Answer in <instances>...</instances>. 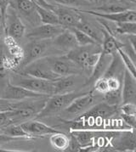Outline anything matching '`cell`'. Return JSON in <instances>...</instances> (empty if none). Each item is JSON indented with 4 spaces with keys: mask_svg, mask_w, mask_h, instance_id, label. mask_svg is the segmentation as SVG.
Wrapping results in <instances>:
<instances>
[{
    "mask_svg": "<svg viewBox=\"0 0 136 152\" xmlns=\"http://www.w3.org/2000/svg\"><path fill=\"white\" fill-rule=\"evenodd\" d=\"M51 40L54 48L64 53H67L68 51L78 46L74 34L70 28H65L61 33Z\"/></svg>",
    "mask_w": 136,
    "mask_h": 152,
    "instance_id": "16",
    "label": "cell"
},
{
    "mask_svg": "<svg viewBox=\"0 0 136 152\" xmlns=\"http://www.w3.org/2000/svg\"><path fill=\"white\" fill-rule=\"evenodd\" d=\"M122 103H134L136 102V77L124 69L122 79Z\"/></svg>",
    "mask_w": 136,
    "mask_h": 152,
    "instance_id": "14",
    "label": "cell"
},
{
    "mask_svg": "<svg viewBox=\"0 0 136 152\" xmlns=\"http://www.w3.org/2000/svg\"><path fill=\"white\" fill-rule=\"evenodd\" d=\"M19 101H12L0 97V111L11 110L17 108Z\"/></svg>",
    "mask_w": 136,
    "mask_h": 152,
    "instance_id": "33",
    "label": "cell"
},
{
    "mask_svg": "<svg viewBox=\"0 0 136 152\" xmlns=\"http://www.w3.org/2000/svg\"><path fill=\"white\" fill-rule=\"evenodd\" d=\"M38 5L43 7V8H46V9H49V10H54V5L51 4H49L46 0H36Z\"/></svg>",
    "mask_w": 136,
    "mask_h": 152,
    "instance_id": "40",
    "label": "cell"
},
{
    "mask_svg": "<svg viewBox=\"0 0 136 152\" xmlns=\"http://www.w3.org/2000/svg\"><path fill=\"white\" fill-rule=\"evenodd\" d=\"M50 43L48 40H31V42L27 43L23 49L24 57L20 64V66L24 67L33 61L45 57L50 49Z\"/></svg>",
    "mask_w": 136,
    "mask_h": 152,
    "instance_id": "8",
    "label": "cell"
},
{
    "mask_svg": "<svg viewBox=\"0 0 136 152\" xmlns=\"http://www.w3.org/2000/svg\"><path fill=\"white\" fill-rule=\"evenodd\" d=\"M88 2H90V3H94V0H88Z\"/></svg>",
    "mask_w": 136,
    "mask_h": 152,
    "instance_id": "43",
    "label": "cell"
},
{
    "mask_svg": "<svg viewBox=\"0 0 136 152\" xmlns=\"http://www.w3.org/2000/svg\"><path fill=\"white\" fill-rule=\"evenodd\" d=\"M94 2H95V3H98V0H94Z\"/></svg>",
    "mask_w": 136,
    "mask_h": 152,
    "instance_id": "44",
    "label": "cell"
},
{
    "mask_svg": "<svg viewBox=\"0 0 136 152\" xmlns=\"http://www.w3.org/2000/svg\"><path fill=\"white\" fill-rule=\"evenodd\" d=\"M18 139L16 138H13L10 137L9 135H6L4 134H0V145H4V144H6V143H10L11 141H15V140H17Z\"/></svg>",
    "mask_w": 136,
    "mask_h": 152,
    "instance_id": "39",
    "label": "cell"
},
{
    "mask_svg": "<svg viewBox=\"0 0 136 152\" xmlns=\"http://www.w3.org/2000/svg\"><path fill=\"white\" fill-rule=\"evenodd\" d=\"M120 116H121L122 120L128 126H129L131 128H135L136 115H125L123 113H120Z\"/></svg>",
    "mask_w": 136,
    "mask_h": 152,
    "instance_id": "36",
    "label": "cell"
},
{
    "mask_svg": "<svg viewBox=\"0 0 136 152\" xmlns=\"http://www.w3.org/2000/svg\"><path fill=\"white\" fill-rule=\"evenodd\" d=\"M61 25L39 24L28 31L26 37L31 40H51L64 31Z\"/></svg>",
    "mask_w": 136,
    "mask_h": 152,
    "instance_id": "9",
    "label": "cell"
},
{
    "mask_svg": "<svg viewBox=\"0 0 136 152\" xmlns=\"http://www.w3.org/2000/svg\"><path fill=\"white\" fill-rule=\"evenodd\" d=\"M71 30L72 31L73 34H74L76 41L78 46H86V45H90V44H95L97 43L92 37L87 35L86 33L83 32L82 31H80L78 28L75 27H72L70 28Z\"/></svg>",
    "mask_w": 136,
    "mask_h": 152,
    "instance_id": "29",
    "label": "cell"
},
{
    "mask_svg": "<svg viewBox=\"0 0 136 152\" xmlns=\"http://www.w3.org/2000/svg\"><path fill=\"white\" fill-rule=\"evenodd\" d=\"M98 52H101V45L99 43H95V44H90L86 46H78L72 50L68 51L67 53L65 54V55L69 60L73 61L82 68L84 61L88 55Z\"/></svg>",
    "mask_w": 136,
    "mask_h": 152,
    "instance_id": "13",
    "label": "cell"
},
{
    "mask_svg": "<svg viewBox=\"0 0 136 152\" xmlns=\"http://www.w3.org/2000/svg\"><path fill=\"white\" fill-rule=\"evenodd\" d=\"M37 5L38 4L31 0H13L12 7L29 23L36 26L41 23L37 12Z\"/></svg>",
    "mask_w": 136,
    "mask_h": 152,
    "instance_id": "11",
    "label": "cell"
},
{
    "mask_svg": "<svg viewBox=\"0 0 136 152\" xmlns=\"http://www.w3.org/2000/svg\"><path fill=\"white\" fill-rule=\"evenodd\" d=\"M115 24L114 30L111 32L115 35H134L136 34V22H117Z\"/></svg>",
    "mask_w": 136,
    "mask_h": 152,
    "instance_id": "27",
    "label": "cell"
},
{
    "mask_svg": "<svg viewBox=\"0 0 136 152\" xmlns=\"http://www.w3.org/2000/svg\"><path fill=\"white\" fill-rule=\"evenodd\" d=\"M135 5L128 0H118L102 4L99 6L93 8L92 10L103 13H118L128 10H135Z\"/></svg>",
    "mask_w": 136,
    "mask_h": 152,
    "instance_id": "20",
    "label": "cell"
},
{
    "mask_svg": "<svg viewBox=\"0 0 136 152\" xmlns=\"http://www.w3.org/2000/svg\"><path fill=\"white\" fill-rule=\"evenodd\" d=\"M97 96L94 94L93 91L86 92L84 94L76 98L66 109L60 114L62 115L63 120H72L80 116L97 104Z\"/></svg>",
    "mask_w": 136,
    "mask_h": 152,
    "instance_id": "3",
    "label": "cell"
},
{
    "mask_svg": "<svg viewBox=\"0 0 136 152\" xmlns=\"http://www.w3.org/2000/svg\"><path fill=\"white\" fill-rule=\"evenodd\" d=\"M109 0H98V3H100L101 4H105V3H108Z\"/></svg>",
    "mask_w": 136,
    "mask_h": 152,
    "instance_id": "41",
    "label": "cell"
},
{
    "mask_svg": "<svg viewBox=\"0 0 136 152\" xmlns=\"http://www.w3.org/2000/svg\"><path fill=\"white\" fill-rule=\"evenodd\" d=\"M20 124L26 132L29 134L31 138L43 137L46 135H51L57 132H60L58 129L48 126L43 122H38L36 119L33 121H26Z\"/></svg>",
    "mask_w": 136,
    "mask_h": 152,
    "instance_id": "15",
    "label": "cell"
},
{
    "mask_svg": "<svg viewBox=\"0 0 136 152\" xmlns=\"http://www.w3.org/2000/svg\"><path fill=\"white\" fill-rule=\"evenodd\" d=\"M135 129L131 130H124L121 131V135H119L117 140V143L113 142L112 148L115 151H135Z\"/></svg>",
    "mask_w": 136,
    "mask_h": 152,
    "instance_id": "17",
    "label": "cell"
},
{
    "mask_svg": "<svg viewBox=\"0 0 136 152\" xmlns=\"http://www.w3.org/2000/svg\"><path fill=\"white\" fill-rule=\"evenodd\" d=\"M18 66L16 62L11 56H8L4 49V46H0V78L6 77L10 70Z\"/></svg>",
    "mask_w": 136,
    "mask_h": 152,
    "instance_id": "21",
    "label": "cell"
},
{
    "mask_svg": "<svg viewBox=\"0 0 136 152\" xmlns=\"http://www.w3.org/2000/svg\"><path fill=\"white\" fill-rule=\"evenodd\" d=\"M5 33V13L0 10V39Z\"/></svg>",
    "mask_w": 136,
    "mask_h": 152,
    "instance_id": "37",
    "label": "cell"
},
{
    "mask_svg": "<svg viewBox=\"0 0 136 152\" xmlns=\"http://www.w3.org/2000/svg\"><path fill=\"white\" fill-rule=\"evenodd\" d=\"M102 32V43H101V52L107 55H113L117 53L119 48H123L124 43L120 42L114 34L106 31L105 28L101 29Z\"/></svg>",
    "mask_w": 136,
    "mask_h": 152,
    "instance_id": "19",
    "label": "cell"
},
{
    "mask_svg": "<svg viewBox=\"0 0 136 152\" xmlns=\"http://www.w3.org/2000/svg\"><path fill=\"white\" fill-rule=\"evenodd\" d=\"M100 53L101 52H98V53H93L91 55L88 56L83 66H82V70H86V71H89V70H93L94 66L96 65V63L98 62L100 56Z\"/></svg>",
    "mask_w": 136,
    "mask_h": 152,
    "instance_id": "31",
    "label": "cell"
},
{
    "mask_svg": "<svg viewBox=\"0 0 136 152\" xmlns=\"http://www.w3.org/2000/svg\"><path fill=\"white\" fill-rule=\"evenodd\" d=\"M19 74L27 75V76L33 77L50 80V81H53V82L61 77L50 70L47 63L43 60V58L33 61L29 65L22 67L21 70L19 72Z\"/></svg>",
    "mask_w": 136,
    "mask_h": 152,
    "instance_id": "6",
    "label": "cell"
},
{
    "mask_svg": "<svg viewBox=\"0 0 136 152\" xmlns=\"http://www.w3.org/2000/svg\"><path fill=\"white\" fill-rule=\"evenodd\" d=\"M46 1L49 4L54 3L60 6L73 8V9H78V8L83 6H88L92 4V3L88 2V0H46Z\"/></svg>",
    "mask_w": 136,
    "mask_h": 152,
    "instance_id": "28",
    "label": "cell"
},
{
    "mask_svg": "<svg viewBox=\"0 0 136 152\" xmlns=\"http://www.w3.org/2000/svg\"><path fill=\"white\" fill-rule=\"evenodd\" d=\"M53 11L58 16L59 24L64 28L76 27L83 20V16L78 9L63 6H54Z\"/></svg>",
    "mask_w": 136,
    "mask_h": 152,
    "instance_id": "10",
    "label": "cell"
},
{
    "mask_svg": "<svg viewBox=\"0 0 136 152\" xmlns=\"http://www.w3.org/2000/svg\"><path fill=\"white\" fill-rule=\"evenodd\" d=\"M12 5L13 0H0V10L4 13H6L7 9Z\"/></svg>",
    "mask_w": 136,
    "mask_h": 152,
    "instance_id": "38",
    "label": "cell"
},
{
    "mask_svg": "<svg viewBox=\"0 0 136 152\" xmlns=\"http://www.w3.org/2000/svg\"><path fill=\"white\" fill-rule=\"evenodd\" d=\"M118 54L121 58V61L124 64L125 69H127L133 76L136 77V72H135V61L130 58L129 55H127L124 51V49L122 48H119L118 49Z\"/></svg>",
    "mask_w": 136,
    "mask_h": 152,
    "instance_id": "30",
    "label": "cell"
},
{
    "mask_svg": "<svg viewBox=\"0 0 136 152\" xmlns=\"http://www.w3.org/2000/svg\"><path fill=\"white\" fill-rule=\"evenodd\" d=\"M77 77L76 75H71L67 77H61L56 81H54L55 94H63L71 92L70 90L76 85Z\"/></svg>",
    "mask_w": 136,
    "mask_h": 152,
    "instance_id": "22",
    "label": "cell"
},
{
    "mask_svg": "<svg viewBox=\"0 0 136 152\" xmlns=\"http://www.w3.org/2000/svg\"><path fill=\"white\" fill-rule=\"evenodd\" d=\"M50 143L57 151H65L69 144V138L61 132H57L56 134H51Z\"/></svg>",
    "mask_w": 136,
    "mask_h": 152,
    "instance_id": "26",
    "label": "cell"
},
{
    "mask_svg": "<svg viewBox=\"0 0 136 152\" xmlns=\"http://www.w3.org/2000/svg\"><path fill=\"white\" fill-rule=\"evenodd\" d=\"M94 85V90L93 91L97 92L101 94H105L107 92L109 91V88H108V84H107V79L105 77H101L98 79L96 80Z\"/></svg>",
    "mask_w": 136,
    "mask_h": 152,
    "instance_id": "32",
    "label": "cell"
},
{
    "mask_svg": "<svg viewBox=\"0 0 136 152\" xmlns=\"http://www.w3.org/2000/svg\"><path fill=\"white\" fill-rule=\"evenodd\" d=\"M43 60L47 63L50 70L60 77L78 75L83 71L79 66L69 60L65 55L43 57Z\"/></svg>",
    "mask_w": 136,
    "mask_h": 152,
    "instance_id": "4",
    "label": "cell"
},
{
    "mask_svg": "<svg viewBox=\"0 0 136 152\" xmlns=\"http://www.w3.org/2000/svg\"><path fill=\"white\" fill-rule=\"evenodd\" d=\"M109 1H110V0H109ZM113 1H118V0H113ZM128 1H129L130 3H132V4H135L136 0H128Z\"/></svg>",
    "mask_w": 136,
    "mask_h": 152,
    "instance_id": "42",
    "label": "cell"
},
{
    "mask_svg": "<svg viewBox=\"0 0 136 152\" xmlns=\"http://www.w3.org/2000/svg\"><path fill=\"white\" fill-rule=\"evenodd\" d=\"M37 12L42 24L60 25L58 16L53 10L43 8L40 5H37Z\"/></svg>",
    "mask_w": 136,
    "mask_h": 152,
    "instance_id": "23",
    "label": "cell"
},
{
    "mask_svg": "<svg viewBox=\"0 0 136 152\" xmlns=\"http://www.w3.org/2000/svg\"><path fill=\"white\" fill-rule=\"evenodd\" d=\"M75 28H78V29L82 31L83 32L86 33L87 35H88L90 37H92L96 43L101 45V43H102V33H99V31L96 30L89 22H88L86 20L83 18V20L79 22V24Z\"/></svg>",
    "mask_w": 136,
    "mask_h": 152,
    "instance_id": "24",
    "label": "cell"
},
{
    "mask_svg": "<svg viewBox=\"0 0 136 152\" xmlns=\"http://www.w3.org/2000/svg\"><path fill=\"white\" fill-rule=\"evenodd\" d=\"M13 81V84L15 85L23 87L26 89L42 94L47 96L53 95L55 94V87L53 81L37 78L22 74H17L15 77H14Z\"/></svg>",
    "mask_w": 136,
    "mask_h": 152,
    "instance_id": "2",
    "label": "cell"
},
{
    "mask_svg": "<svg viewBox=\"0 0 136 152\" xmlns=\"http://www.w3.org/2000/svg\"><path fill=\"white\" fill-rule=\"evenodd\" d=\"M82 146L78 143V141L75 138L72 134H71L70 139H69V144H68L67 148L65 151H82Z\"/></svg>",
    "mask_w": 136,
    "mask_h": 152,
    "instance_id": "35",
    "label": "cell"
},
{
    "mask_svg": "<svg viewBox=\"0 0 136 152\" xmlns=\"http://www.w3.org/2000/svg\"><path fill=\"white\" fill-rule=\"evenodd\" d=\"M1 132L2 134H6L16 139H20V138L31 139L29 136V134L22 128L20 124H11V125L6 126L4 128H1Z\"/></svg>",
    "mask_w": 136,
    "mask_h": 152,
    "instance_id": "25",
    "label": "cell"
},
{
    "mask_svg": "<svg viewBox=\"0 0 136 152\" xmlns=\"http://www.w3.org/2000/svg\"><path fill=\"white\" fill-rule=\"evenodd\" d=\"M86 92L74 91L50 95L45 100L43 108L35 116V119H43L60 114L76 98L84 94Z\"/></svg>",
    "mask_w": 136,
    "mask_h": 152,
    "instance_id": "1",
    "label": "cell"
},
{
    "mask_svg": "<svg viewBox=\"0 0 136 152\" xmlns=\"http://www.w3.org/2000/svg\"><path fill=\"white\" fill-rule=\"evenodd\" d=\"M111 60H112V55H107L101 52L99 61L93 68L90 77L85 81L84 85H90L98 78L103 77L111 64Z\"/></svg>",
    "mask_w": 136,
    "mask_h": 152,
    "instance_id": "18",
    "label": "cell"
},
{
    "mask_svg": "<svg viewBox=\"0 0 136 152\" xmlns=\"http://www.w3.org/2000/svg\"><path fill=\"white\" fill-rule=\"evenodd\" d=\"M5 33L6 36L19 42L26 34V26L15 8L10 6L5 13Z\"/></svg>",
    "mask_w": 136,
    "mask_h": 152,
    "instance_id": "5",
    "label": "cell"
},
{
    "mask_svg": "<svg viewBox=\"0 0 136 152\" xmlns=\"http://www.w3.org/2000/svg\"><path fill=\"white\" fill-rule=\"evenodd\" d=\"M0 97L5 99H9V100H12V101H22V100L45 98L49 97V96L31 91L20 86L15 85L10 81H9L7 82L4 90L1 93Z\"/></svg>",
    "mask_w": 136,
    "mask_h": 152,
    "instance_id": "7",
    "label": "cell"
},
{
    "mask_svg": "<svg viewBox=\"0 0 136 152\" xmlns=\"http://www.w3.org/2000/svg\"><path fill=\"white\" fill-rule=\"evenodd\" d=\"M80 13H86L90 15H93L97 18H101L106 21H111L113 23L117 22H136L135 10H128L125 11L118 13H103L94 11L92 10H78Z\"/></svg>",
    "mask_w": 136,
    "mask_h": 152,
    "instance_id": "12",
    "label": "cell"
},
{
    "mask_svg": "<svg viewBox=\"0 0 136 152\" xmlns=\"http://www.w3.org/2000/svg\"><path fill=\"white\" fill-rule=\"evenodd\" d=\"M119 111L125 115H136V105L134 103H123Z\"/></svg>",
    "mask_w": 136,
    "mask_h": 152,
    "instance_id": "34",
    "label": "cell"
}]
</instances>
